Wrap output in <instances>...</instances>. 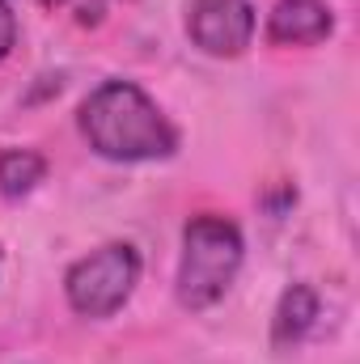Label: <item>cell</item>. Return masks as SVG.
Wrapping results in <instances>:
<instances>
[{"mask_svg":"<svg viewBox=\"0 0 360 364\" xmlns=\"http://www.w3.org/2000/svg\"><path fill=\"white\" fill-rule=\"evenodd\" d=\"M335 30V17L322 0H275L268 13V43L275 47H314Z\"/></svg>","mask_w":360,"mask_h":364,"instance_id":"obj_5","label":"cell"},{"mask_svg":"<svg viewBox=\"0 0 360 364\" xmlns=\"http://www.w3.org/2000/svg\"><path fill=\"white\" fill-rule=\"evenodd\" d=\"M246 242L229 216L203 212L191 216L182 229V263H179V301L186 309H212L242 272Z\"/></svg>","mask_w":360,"mask_h":364,"instance_id":"obj_2","label":"cell"},{"mask_svg":"<svg viewBox=\"0 0 360 364\" xmlns=\"http://www.w3.org/2000/svg\"><path fill=\"white\" fill-rule=\"evenodd\" d=\"M43 9H60V4H68V0H38Z\"/></svg>","mask_w":360,"mask_h":364,"instance_id":"obj_9","label":"cell"},{"mask_svg":"<svg viewBox=\"0 0 360 364\" xmlns=\"http://www.w3.org/2000/svg\"><path fill=\"white\" fill-rule=\"evenodd\" d=\"M13 47H17V17H13V9L0 0V60H4Z\"/></svg>","mask_w":360,"mask_h":364,"instance_id":"obj_8","label":"cell"},{"mask_svg":"<svg viewBox=\"0 0 360 364\" xmlns=\"http://www.w3.org/2000/svg\"><path fill=\"white\" fill-rule=\"evenodd\" d=\"M43 178H47L43 153H34V149H4L0 153V195L21 199V195H30Z\"/></svg>","mask_w":360,"mask_h":364,"instance_id":"obj_7","label":"cell"},{"mask_svg":"<svg viewBox=\"0 0 360 364\" xmlns=\"http://www.w3.org/2000/svg\"><path fill=\"white\" fill-rule=\"evenodd\" d=\"M186 34L199 51L233 60L255 38V9H250V0H191Z\"/></svg>","mask_w":360,"mask_h":364,"instance_id":"obj_4","label":"cell"},{"mask_svg":"<svg viewBox=\"0 0 360 364\" xmlns=\"http://www.w3.org/2000/svg\"><path fill=\"white\" fill-rule=\"evenodd\" d=\"M314 318H318V292H314L309 284H292V288L280 296V305H275V318H271V343H275V348H292V343H301V339L309 335Z\"/></svg>","mask_w":360,"mask_h":364,"instance_id":"obj_6","label":"cell"},{"mask_svg":"<svg viewBox=\"0 0 360 364\" xmlns=\"http://www.w3.org/2000/svg\"><path fill=\"white\" fill-rule=\"evenodd\" d=\"M81 136L106 161H157L179 149L174 123L136 81H102L81 102Z\"/></svg>","mask_w":360,"mask_h":364,"instance_id":"obj_1","label":"cell"},{"mask_svg":"<svg viewBox=\"0 0 360 364\" xmlns=\"http://www.w3.org/2000/svg\"><path fill=\"white\" fill-rule=\"evenodd\" d=\"M140 284V255L127 242H110L102 250L85 255L81 263H73L64 275V292L68 305L81 318H110L127 305V296Z\"/></svg>","mask_w":360,"mask_h":364,"instance_id":"obj_3","label":"cell"}]
</instances>
